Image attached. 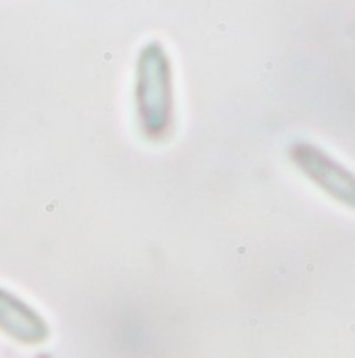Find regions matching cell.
<instances>
[{"label": "cell", "instance_id": "cell-1", "mask_svg": "<svg viewBox=\"0 0 355 358\" xmlns=\"http://www.w3.org/2000/svg\"><path fill=\"white\" fill-rule=\"evenodd\" d=\"M134 115L140 134L149 143H163L174 132V67L167 48L159 40H149L138 50L134 69Z\"/></svg>", "mask_w": 355, "mask_h": 358}, {"label": "cell", "instance_id": "cell-2", "mask_svg": "<svg viewBox=\"0 0 355 358\" xmlns=\"http://www.w3.org/2000/svg\"><path fill=\"white\" fill-rule=\"evenodd\" d=\"M291 159L310 180H314L331 197L355 210V174L349 172L343 164H339L322 149L308 143L293 145Z\"/></svg>", "mask_w": 355, "mask_h": 358}, {"label": "cell", "instance_id": "cell-3", "mask_svg": "<svg viewBox=\"0 0 355 358\" xmlns=\"http://www.w3.org/2000/svg\"><path fill=\"white\" fill-rule=\"evenodd\" d=\"M0 331L21 346H40L50 338L48 321L6 287H0Z\"/></svg>", "mask_w": 355, "mask_h": 358}]
</instances>
